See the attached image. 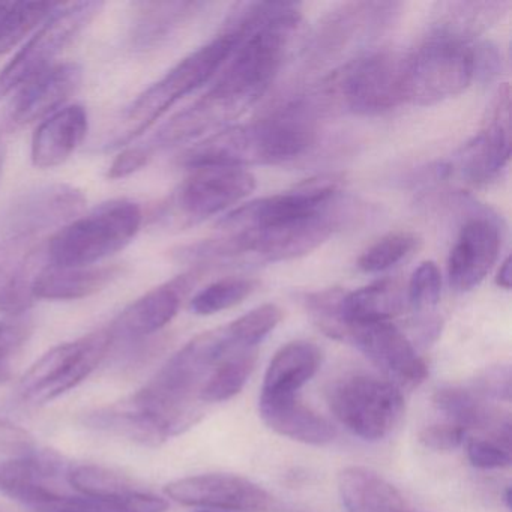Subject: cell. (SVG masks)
Instances as JSON below:
<instances>
[{
    "label": "cell",
    "mask_w": 512,
    "mask_h": 512,
    "mask_svg": "<svg viewBox=\"0 0 512 512\" xmlns=\"http://www.w3.org/2000/svg\"><path fill=\"white\" fill-rule=\"evenodd\" d=\"M433 404L449 419V424L463 430L491 431L496 442L509 448L511 421L484 397L463 386H442L433 394Z\"/></svg>",
    "instance_id": "obj_23"
},
{
    "label": "cell",
    "mask_w": 512,
    "mask_h": 512,
    "mask_svg": "<svg viewBox=\"0 0 512 512\" xmlns=\"http://www.w3.org/2000/svg\"><path fill=\"white\" fill-rule=\"evenodd\" d=\"M316 140L313 109L304 101L287 103L250 124L217 131L182 155L188 170L203 166L248 169L295 160Z\"/></svg>",
    "instance_id": "obj_2"
},
{
    "label": "cell",
    "mask_w": 512,
    "mask_h": 512,
    "mask_svg": "<svg viewBox=\"0 0 512 512\" xmlns=\"http://www.w3.org/2000/svg\"><path fill=\"white\" fill-rule=\"evenodd\" d=\"M442 295V274L434 262H422L410 277L407 301L416 311L436 307Z\"/></svg>",
    "instance_id": "obj_38"
},
{
    "label": "cell",
    "mask_w": 512,
    "mask_h": 512,
    "mask_svg": "<svg viewBox=\"0 0 512 512\" xmlns=\"http://www.w3.org/2000/svg\"><path fill=\"white\" fill-rule=\"evenodd\" d=\"M0 10H2V2H0Z\"/></svg>",
    "instance_id": "obj_48"
},
{
    "label": "cell",
    "mask_w": 512,
    "mask_h": 512,
    "mask_svg": "<svg viewBox=\"0 0 512 512\" xmlns=\"http://www.w3.org/2000/svg\"><path fill=\"white\" fill-rule=\"evenodd\" d=\"M118 266L56 268L46 265L34 281V298L47 301H76L103 290L119 275Z\"/></svg>",
    "instance_id": "obj_25"
},
{
    "label": "cell",
    "mask_w": 512,
    "mask_h": 512,
    "mask_svg": "<svg viewBox=\"0 0 512 512\" xmlns=\"http://www.w3.org/2000/svg\"><path fill=\"white\" fill-rule=\"evenodd\" d=\"M31 335V326L22 320L0 322V382L10 377L13 361Z\"/></svg>",
    "instance_id": "obj_39"
},
{
    "label": "cell",
    "mask_w": 512,
    "mask_h": 512,
    "mask_svg": "<svg viewBox=\"0 0 512 512\" xmlns=\"http://www.w3.org/2000/svg\"><path fill=\"white\" fill-rule=\"evenodd\" d=\"M322 364V350L311 341H290L281 347L269 362L263 379L265 395H298Z\"/></svg>",
    "instance_id": "obj_26"
},
{
    "label": "cell",
    "mask_w": 512,
    "mask_h": 512,
    "mask_svg": "<svg viewBox=\"0 0 512 512\" xmlns=\"http://www.w3.org/2000/svg\"><path fill=\"white\" fill-rule=\"evenodd\" d=\"M404 59L391 52L371 53L337 74L338 100L356 115H382L404 103Z\"/></svg>",
    "instance_id": "obj_9"
},
{
    "label": "cell",
    "mask_w": 512,
    "mask_h": 512,
    "mask_svg": "<svg viewBox=\"0 0 512 512\" xmlns=\"http://www.w3.org/2000/svg\"><path fill=\"white\" fill-rule=\"evenodd\" d=\"M82 80L83 68L74 62L55 64L29 80L19 89V95L11 107L8 130H20L58 112L80 88Z\"/></svg>",
    "instance_id": "obj_18"
},
{
    "label": "cell",
    "mask_w": 512,
    "mask_h": 512,
    "mask_svg": "<svg viewBox=\"0 0 512 512\" xmlns=\"http://www.w3.org/2000/svg\"><path fill=\"white\" fill-rule=\"evenodd\" d=\"M301 19V5L293 2L236 5L223 29L238 35V44L202 97L221 124L238 118L265 94Z\"/></svg>",
    "instance_id": "obj_1"
},
{
    "label": "cell",
    "mask_w": 512,
    "mask_h": 512,
    "mask_svg": "<svg viewBox=\"0 0 512 512\" xmlns=\"http://www.w3.org/2000/svg\"><path fill=\"white\" fill-rule=\"evenodd\" d=\"M143 214L136 202L110 200L79 215L44 245L47 265L56 268L94 266L124 250L139 233Z\"/></svg>",
    "instance_id": "obj_4"
},
{
    "label": "cell",
    "mask_w": 512,
    "mask_h": 512,
    "mask_svg": "<svg viewBox=\"0 0 512 512\" xmlns=\"http://www.w3.org/2000/svg\"><path fill=\"white\" fill-rule=\"evenodd\" d=\"M511 157V91L497 89L487 110L481 133L461 155L463 175L472 182H485L505 169Z\"/></svg>",
    "instance_id": "obj_16"
},
{
    "label": "cell",
    "mask_w": 512,
    "mask_h": 512,
    "mask_svg": "<svg viewBox=\"0 0 512 512\" xmlns=\"http://www.w3.org/2000/svg\"><path fill=\"white\" fill-rule=\"evenodd\" d=\"M473 46L431 34L404 59V101L433 106L466 91L476 79Z\"/></svg>",
    "instance_id": "obj_5"
},
{
    "label": "cell",
    "mask_w": 512,
    "mask_h": 512,
    "mask_svg": "<svg viewBox=\"0 0 512 512\" xmlns=\"http://www.w3.org/2000/svg\"><path fill=\"white\" fill-rule=\"evenodd\" d=\"M22 244H0V313L20 316L32 307L34 281L47 265L44 247L23 251Z\"/></svg>",
    "instance_id": "obj_22"
},
{
    "label": "cell",
    "mask_w": 512,
    "mask_h": 512,
    "mask_svg": "<svg viewBox=\"0 0 512 512\" xmlns=\"http://www.w3.org/2000/svg\"><path fill=\"white\" fill-rule=\"evenodd\" d=\"M194 512H230V511H220V509H197Z\"/></svg>",
    "instance_id": "obj_47"
},
{
    "label": "cell",
    "mask_w": 512,
    "mask_h": 512,
    "mask_svg": "<svg viewBox=\"0 0 512 512\" xmlns=\"http://www.w3.org/2000/svg\"><path fill=\"white\" fill-rule=\"evenodd\" d=\"M419 238L415 233L392 232L374 242L358 259V268L365 274H380L403 262L418 250Z\"/></svg>",
    "instance_id": "obj_34"
},
{
    "label": "cell",
    "mask_w": 512,
    "mask_h": 512,
    "mask_svg": "<svg viewBox=\"0 0 512 512\" xmlns=\"http://www.w3.org/2000/svg\"><path fill=\"white\" fill-rule=\"evenodd\" d=\"M256 185V176L241 167H194L170 199L166 217L187 223L205 220L247 199Z\"/></svg>",
    "instance_id": "obj_10"
},
{
    "label": "cell",
    "mask_w": 512,
    "mask_h": 512,
    "mask_svg": "<svg viewBox=\"0 0 512 512\" xmlns=\"http://www.w3.org/2000/svg\"><path fill=\"white\" fill-rule=\"evenodd\" d=\"M86 197L68 184L43 185L17 197L5 211L0 227L8 242L25 245L43 233L62 229L83 214Z\"/></svg>",
    "instance_id": "obj_13"
},
{
    "label": "cell",
    "mask_w": 512,
    "mask_h": 512,
    "mask_svg": "<svg viewBox=\"0 0 512 512\" xmlns=\"http://www.w3.org/2000/svg\"><path fill=\"white\" fill-rule=\"evenodd\" d=\"M199 7L190 2H146L136 4L130 41L134 50L146 52L160 46Z\"/></svg>",
    "instance_id": "obj_27"
},
{
    "label": "cell",
    "mask_w": 512,
    "mask_h": 512,
    "mask_svg": "<svg viewBox=\"0 0 512 512\" xmlns=\"http://www.w3.org/2000/svg\"><path fill=\"white\" fill-rule=\"evenodd\" d=\"M485 400L511 401V370L508 365L487 368L472 386Z\"/></svg>",
    "instance_id": "obj_41"
},
{
    "label": "cell",
    "mask_w": 512,
    "mask_h": 512,
    "mask_svg": "<svg viewBox=\"0 0 512 512\" xmlns=\"http://www.w3.org/2000/svg\"><path fill=\"white\" fill-rule=\"evenodd\" d=\"M59 4L49 2H2L0 10V55L19 46L35 29L40 28Z\"/></svg>",
    "instance_id": "obj_32"
},
{
    "label": "cell",
    "mask_w": 512,
    "mask_h": 512,
    "mask_svg": "<svg viewBox=\"0 0 512 512\" xmlns=\"http://www.w3.org/2000/svg\"><path fill=\"white\" fill-rule=\"evenodd\" d=\"M283 310L275 304H263L226 325L230 340L238 349H256L283 320Z\"/></svg>",
    "instance_id": "obj_36"
},
{
    "label": "cell",
    "mask_w": 512,
    "mask_h": 512,
    "mask_svg": "<svg viewBox=\"0 0 512 512\" xmlns=\"http://www.w3.org/2000/svg\"><path fill=\"white\" fill-rule=\"evenodd\" d=\"M346 341L355 344L397 388H418L427 379L428 367L424 359L392 322L349 325Z\"/></svg>",
    "instance_id": "obj_15"
},
{
    "label": "cell",
    "mask_w": 512,
    "mask_h": 512,
    "mask_svg": "<svg viewBox=\"0 0 512 512\" xmlns=\"http://www.w3.org/2000/svg\"><path fill=\"white\" fill-rule=\"evenodd\" d=\"M194 286V274L179 275L128 305L109 326L113 340L143 338L169 325Z\"/></svg>",
    "instance_id": "obj_19"
},
{
    "label": "cell",
    "mask_w": 512,
    "mask_h": 512,
    "mask_svg": "<svg viewBox=\"0 0 512 512\" xmlns=\"http://www.w3.org/2000/svg\"><path fill=\"white\" fill-rule=\"evenodd\" d=\"M67 482L77 494H83V496H116V494L139 491L127 476L95 464L71 466L68 470Z\"/></svg>",
    "instance_id": "obj_35"
},
{
    "label": "cell",
    "mask_w": 512,
    "mask_h": 512,
    "mask_svg": "<svg viewBox=\"0 0 512 512\" xmlns=\"http://www.w3.org/2000/svg\"><path fill=\"white\" fill-rule=\"evenodd\" d=\"M113 343L115 340L106 328L53 347L20 380V397L35 406L62 397L100 367Z\"/></svg>",
    "instance_id": "obj_7"
},
{
    "label": "cell",
    "mask_w": 512,
    "mask_h": 512,
    "mask_svg": "<svg viewBox=\"0 0 512 512\" xmlns=\"http://www.w3.org/2000/svg\"><path fill=\"white\" fill-rule=\"evenodd\" d=\"M503 13V4L499 2H458V4L440 5L431 34L443 35L454 40L472 43L479 32L487 29Z\"/></svg>",
    "instance_id": "obj_29"
},
{
    "label": "cell",
    "mask_w": 512,
    "mask_h": 512,
    "mask_svg": "<svg viewBox=\"0 0 512 512\" xmlns=\"http://www.w3.org/2000/svg\"><path fill=\"white\" fill-rule=\"evenodd\" d=\"M503 502H505L506 508L511 509V488H506L503 493Z\"/></svg>",
    "instance_id": "obj_46"
},
{
    "label": "cell",
    "mask_w": 512,
    "mask_h": 512,
    "mask_svg": "<svg viewBox=\"0 0 512 512\" xmlns=\"http://www.w3.org/2000/svg\"><path fill=\"white\" fill-rule=\"evenodd\" d=\"M496 284L502 289H511V257H506L497 272Z\"/></svg>",
    "instance_id": "obj_44"
},
{
    "label": "cell",
    "mask_w": 512,
    "mask_h": 512,
    "mask_svg": "<svg viewBox=\"0 0 512 512\" xmlns=\"http://www.w3.org/2000/svg\"><path fill=\"white\" fill-rule=\"evenodd\" d=\"M404 512H409V511H404Z\"/></svg>",
    "instance_id": "obj_49"
},
{
    "label": "cell",
    "mask_w": 512,
    "mask_h": 512,
    "mask_svg": "<svg viewBox=\"0 0 512 512\" xmlns=\"http://www.w3.org/2000/svg\"><path fill=\"white\" fill-rule=\"evenodd\" d=\"M346 290L326 289L320 292L307 293L304 296L305 310L310 314L320 331L335 340L346 341L347 325L341 313V305Z\"/></svg>",
    "instance_id": "obj_37"
},
{
    "label": "cell",
    "mask_w": 512,
    "mask_h": 512,
    "mask_svg": "<svg viewBox=\"0 0 512 512\" xmlns=\"http://www.w3.org/2000/svg\"><path fill=\"white\" fill-rule=\"evenodd\" d=\"M5 157H7V146H5L4 139L0 137V176L4 172Z\"/></svg>",
    "instance_id": "obj_45"
},
{
    "label": "cell",
    "mask_w": 512,
    "mask_h": 512,
    "mask_svg": "<svg viewBox=\"0 0 512 512\" xmlns=\"http://www.w3.org/2000/svg\"><path fill=\"white\" fill-rule=\"evenodd\" d=\"M418 439L425 448L449 452L466 443L467 431L454 424L430 425L419 431Z\"/></svg>",
    "instance_id": "obj_42"
},
{
    "label": "cell",
    "mask_w": 512,
    "mask_h": 512,
    "mask_svg": "<svg viewBox=\"0 0 512 512\" xmlns=\"http://www.w3.org/2000/svg\"><path fill=\"white\" fill-rule=\"evenodd\" d=\"M500 244L499 227L491 218L478 215L467 220L449 254V286L458 293L478 287L496 263Z\"/></svg>",
    "instance_id": "obj_17"
},
{
    "label": "cell",
    "mask_w": 512,
    "mask_h": 512,
    "mask_svg": "<svg viewBox=\"0 0 512 512\" xmlns=\"http://www.w3.org/2000/svg\"><path fill=\"white\" fill-rule=\"evenodd\" d=\"M260 418L280 436L305 445L323 446L334 442L337 428L305 406L298 395H265L259 397Z\"/></svg>",
    "instance_id": "obj_20"
},
{
    "label": "cell",
    "mask_w": 512,
    "mask_h": 512,
    "mask_svg": "<svg viewBox=\"0 0 512 512\" xmlns=\"http://www.w3.org/2000/svg\"><path fill=\"white\" fill-rule=\"evenodd\" d=\"M257 289L251 278L230 277L215 281L191 299L190 310L197 316H212L242 304Z\"/></svg>",
    "instance_id": "obj_33"
},
{
    "label": "cell",
    "mask_w": 512,
    "mask_h": 512,
    "mask_svg": "<svg viewBox=\"0 0 512 512\" xmlns=\"http://www.w3.org/2000/svg\"><path fill=\"white\" fill-rule=\"evenodd\" d=\"M404 307V295L395 281L382 280L362 289L346 292L341 305L344 322L359 323L391 322Z\"/></svg>",
    "instance_id": "obj_28"
},
{
    "label": "cell",
    "mask_w": 512,
    "mask_h": 512,
    "mask_svg": "<svg viewBox=\"0 0 512 512\" xmlns=\"http://www.w3.org/2000/svg\"><path fill=\"white\" fill-rule=\"evenodd\" d=\"M70 464L61 455L37 451L0 461V493L40 512H53L68 491Z\"/></svg>",
    "instance_id": "obj_14"
},
{
    "label": "cell",
    "mask_w": 512,
    "mask_h": 512,
    "mask_svg": "<svg viewBox=\"0 0 512 512\" xmlns=\"http://www.w3.org/2000/svg\"><path fill=\"white\" fill-rule=\"evenodd\" d=\"M167 497L197 509L230 512H304L293 508L244 476L205 473L176 479L164 487Z\"/></svg>",
    "instance_id": "obj_11"
},
{
    "label": "cell",
    "mask_w": 512,
    "mask_h": 512,
    "mask_svg": "<svg viewBox=\"0 0 512 512\" xmlns=\"http://www.w3.org/2000/svg\"><path fill=\"white\" fill-rule=\"evenodd\" d=\"M169 502L146 491L116 496H83L68 494L53 512H166Z\"/></svg>",
    "instance_id": "obj_31"
},
{
    "label": "cell",
    "mask_w": 512,
    "mask_h": 512,
    "mask_svg": "<svg viewBox=\"0 0 512 512\" xmlns=\"http://www.w3.org/2000/svg\"><path fill=\"white\" fill-rule=\"evenodd\" d=\"M37 451L34 437L19 425L0 419V454L23 457Z\"/></svg>",
    "instance_id": "obj_43"
},
{
    "label": "cell",
    "mask_w": 512,
    "mask_h": 512,
    "mask_svg": "<svg viewBox=\"0 0 512 512\" xmlns=\"http://www.w3.org/2000/svg\"><path fill=\"white\" fill-rule=\"evenodd\" d=\"M101 2L58 5L34 37L0 70V101L55 65V59L100 14Z\"/></svg>",
    "instance_id": "obj_8"
},
{
    "label": "cell",
    "mask_w": 512,
    "mask_h": 512,
    "mask_svg": "<svg viewBox=\"0 0 512 512\" xmlns=\"http://www.w3.org/2000/svg\"><path fill=\"white\" fill-rule=\"evenodd\" d=\"M89 130L88 112L80 104L64 106L41 121L32 137L31 160L38 169L64 164L77 151Z\"/></svg>",
    "instance_id": "obj_21"
},
{
    "label": "cell",
    "mask_w": 512,
    "mask_h": 512,
    "mask_svg": "<svg viewBox=\"0 0 512 512\" xmlns=\"http://www.w3.org/2000/svg\"><path fill=\"white\" fill-rule=\"evenodd\" d=\"M467 458L476 469L494 470L511 466V452L496 440H467Z\"/></svg>",
    "instance_id": "obj_40"
},
{
    "label": "cell",
    "mask_w": 512,
    "mask_h": 512,
    "mask_svg": "<svg viewBox=\"0 0 512 512\" xmlns=\"http://www.w3.org/2000/svg\"><path fill=\"white\" fill-rule=\"evenodd\" d=\"M239 38L233 32L221 31L214 40L182 59L166 76L140 94L119 116L104 142V151H115L142 136L179 100L220 73L232 55Z\"/></svg>",
    "instance_id": "obj_3"
},
{
    "label": "cell",
    "mask_w": 512,
    "mask_h": 512,
    "mask_svg": "<svg viewBox=\"0 0 512 512\" xmlns=\"http://www.w3.org/2000/svg\"><path fill=\"white\" fill-rule=\"evenodd\" d=\"M256 361V349L233 350L206 380L200 392L202 403H223L238 395L250 379Z\"/></svg>",
    "instance_id": "obj_30"
},
{
    "label": "cell",
    "mask_w": 512,
    "mask_h": 512,
    "mask_svg": "<svg viewBox=\"0 0 512 512\" xmlns=\"http://www.w3.org/2000/svg\"><path fill=\"white\" fill-rule=\"evenodd\" d=\"M329 410L353 436L365 442L386 439L404 415V397L394 383L368 374L335 380L326 392Z\"/></svg>",
    "instance_id": "obj_6"
},
{
    "label": "cell",
    "mask_w": 512,
    "mask_h": 512,
    "mask_svg": "<svg viewBox=\"0 0 512 512\" xmlns=\"http://www.w3.org/2000/svg\"><path fill=\"white\" fill-rule=\"evenodd\" d=\"M337 200L334 178L311 179L293 190L245 203L229 212L220 224L229 233L284 226L319 214Z\"/></svg>",
    "instance_id": "obj_12"
},
{
    "label": "cell",
    "mask_w": 512,
    "mask_h": 512,
    "mask_svg": "<svg viewBox=\"0 0 512 512\" xmlns=\"http://www.w3.org/2000/svg\"><path fill=\"white\" fill-rule=\"evenodd\" d=\"M337 485L346 512L406 511L400 491L367 467H346L338 473Z\"/></svg>",
    "instance_id": "obj_24"
}]
</instances>
